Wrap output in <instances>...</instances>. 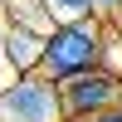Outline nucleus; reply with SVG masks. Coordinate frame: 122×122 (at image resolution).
Listing matches in <instances>:
<instances>
[{
    "instance_id": "4",
    "label": "nucleus",
    "mask_w": 122,
    "mask_h": 122,
    "mask_svg": "<svg viewBox=\"0 0 122 122\" xmlns=\"http://www.w3.org/2000/svg\"><path fill=\"white\" fill-rule=\"evenodd\" d=\"M44 39H49V34H29L25 25H20V29H10L5 54H10V64H15V78L39 73V64H44Z\"/></svg>"
},
{
    "instance_id": "2",
    "label": "nucleus",
    "mask_w": 122,
    "mask_h": 122,
    "mask_svg": "<svg viewBox=\"0 0 122 122\" xmlns=\"http://www.w3.org/2000/svg\"><path fill=\"white\" fill-rule=\"evenodd\" d=\"M0 122H64L59 107V83L44 73H25L0 93Z\"/></svg>"
},
{
    "instance_id": "7",
    "label": "nucleus",
    "mask_w": 122,
    "mask_h": 122,
    "mask_svg": "<svg viewBox=\"0 0 122 122\" xmlns=\"http://www.w3.org/2000/svg\"><path fill=\"white\" fill-rule=\"evenodd\" d=\"M93 5L98 10H122V0H88V10H93Z\"/></svg>"
},
{
    "instance_id": "5",
    "label": "nucleus",
    "mask_w": 122,
    "mask_h": 122,
    "mask_svg": "<svg viewBox=\"0 0 122 122\" xmlns=\"http://www.w3.org/2000/svg\"><path fill=\"white\" fill-rule=\"evenodd\" d=\"M49 10H59V15H64V25L68 20H83V10H88V0H44Z\"/></svg>"
},
{
    "instance_id": "1",
    "label": "nucleus",
    "mask_w": 122,
    "mask_h": 122,
    "mask_svg": "<svg viewBox=\"0 0 122 122\" xmlns=\"http://www.w3.org/2000/svg\"><path fill=\"white\" fill-rule=\"evenodd\" d=\"M93 68H103V29H98V25L68 20V25L49 29L44 64H39V73H44L49 83H68V78L93 73Z\"/></svg>"
},
{
    "instance_id": "6",
    "label": "nucleus",
    "mask_w": 122,
    "mask_h": 122,
    "mask_svg": "<svg viewBox=\"0 0 122 122\" xmlns=\"http://www.w3.org/2000/svg\"><path fill=\"white\" fill-rule=\"evenodd\" d=\"M83 122H122V107H107V112H98V117H83Z\"/></svg>"
},
{
    "instance_id": "3",
    "label": "nucleus",
    "mask_w": 122,
    "mask_h": 122,
    "mask_svg": "<svg viewBox=\"0 0 122 122\" xmlns=\"http://www.w3.org/2000/svg\"><path fill=\"white\" fill-rule=\"evenodd\" d=\"M122 103V78L107 73V68H93V73H78L68 83H59V107H64V122H83L98 117L107 107Z\"/></svg>"
}]
</instances>
